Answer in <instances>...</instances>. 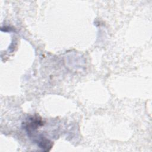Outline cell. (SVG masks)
I'll list each match as a JSON object with an SVG mask.
<instances>
[{
    "instance_id": "obj_2",
    "label": "cell",
    "mask_w": 152,
    "mask_h": 152,
    "mask_svg": "<svg viewBox=\"0 0 152 152\" xmlns=\"http://www.w3.org/2000/svg\"><path fill=\"white\" fill-rule=\"evenodd\" d=\"M35 141L39 148L44 151H50L53 147V142L43 137H39Z\"/></svg>"
},
{
    "instance_id": "obj_1",
    "label": "cell",
    "mask_w": 152,
    "mask_h": 152,
    "mask_svg": "<svg viewBox=\"0 0 152 152\" xmlns=\"http://www.w3.org/2000/svg\"><path fill=\"white\" fill-rule=\"evenodd\" d=\"M43 125L44 122L42 118L37 115H34L30 117L27 121L23 122L22 126L26 132L30 134Z\"/></svg>"
}]
</instances>
